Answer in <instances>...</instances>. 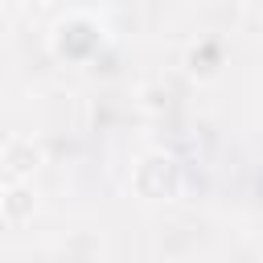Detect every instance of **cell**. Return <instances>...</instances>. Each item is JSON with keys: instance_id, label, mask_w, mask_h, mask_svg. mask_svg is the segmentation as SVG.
I'll use <instances>...</instances> for the list:
<instances>
[{"instance_id": "cell-1", "label": "cell", "mask_w": 263, "mask_h": 263, "mask_svg": "<svg viewBox=\"0 0 263 263\" xmlns=\"http://www.w3.org/2000/svg\"><path fill=\"white\" fill-rule=\"evenodd\" d=\"M33 205H37V201H33V193H29L25 185H12V189L0 197V210H4L8 222H25V218L33 214Z\"/></svg>"}]
</instances>
